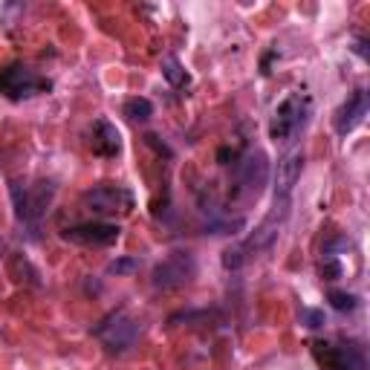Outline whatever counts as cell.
Returning <instances> with one entry per match:
<instances>
[{"instance_id": "1", "label": "cell", "mask_w": 370, "mask_h": 370, "mask_svg": "<svg viewBox=\"0 0 370 370\" xmlns=\"http://www.w3.org/2000/svg\"><path fill=\"white\" fill-rule=\"evenodd\" d=\"M307 119H310V98L304 93H289L272 113L269 136L275 142H289L298 136V131L307 125Z\"/></svg>"}, {"instance_id": "2", "label": "cell", "mask_w": 370, "mask_h": 370, "mask_svg": "<svg viewBox=\"0 0 370 370\" xmlns=\"http://www.w3.org/2000/svg\"><path fill=\"white\" fill-rule=\"evenodd\" d=\"M93 333L102 338V344L107 348V353L121 356V353H128L133 344H136V338H139V324L119 310V312H110Z\"/></svg>"}, {"instance_id": "3", "label": "cell", "mask_w": 370, "mask_h": 370, "mask_svg": "<svg viewBox=\"0 0 370 370\" xmlns=\"http://www.w3.org/2000/svg\"><path fill=\"white\" fill-rule=\"evenodd\" d=\"M46 90H49V81L38 76L35 70H29L27 64H9L0 70V95L12 98V102L46 93Z\"/></svg>"}, {"instance_id": "4", "label": "cell", "mask_w": 370, "mask_h": 370, "mask_svg": "<svg viewBox=\"0 0 370 370\" xmlns=\"http://www.w3.org/2000/svg\"><path fill=\"white\" fill-rule=\"evenodd\" d=\"M55 197V185L53 183H38L32 188H23L18 183H12V200H15V214L18 220H23V223H35V220L44 217V211L49 209V203H53Z\"/></svg>"}, {"instance_id": "5", "label": "cell", "mask_w": 370, "mask_h": 370, "mask_svg": "<svg viewBox=\"0 0 370 370\" xmlns=\"http://www.w3.org/2000/svg\"><path fill=\"white\" fill-rule=\"evenodd\" d=\"M312 356L324 370H367L364 353L359 344H330V341H312Z\"/></svg>"}, {"instance_id": "6", "label": "cell", "mask_w": 370, "mask_h": 370, "mask_svg": "<svg viewBox=\"0 0 370 370\" xmlns=\"http://www.w3.org/2000/svg\"><path fill=\"white\" fill-rule=\"evenodd\" d=\"M81 203L87 211L98 217H113V214H128L133 209V194L121 185H98L81 197Z\"/></svg>"}, {"instance_id": "7", "label": "cell", "mask_w": 370, "mask_h": 370, "mask_svg": "<svg viewBox=\"0 0 370 370\" xmlns=\"http://www.w3.org/2000/svg\"><path fill=\"white\" fill-rule=\"evenodd\" d=\"M197 272V260L191 252H171L162 263L154 266V289H177L185 286Z\"/></svg>"}, {"instance_id": "8", "label": "cell", "mask_w": 370, "mask_h": 370, "mask_svg": "<svg viewBox=\"0 0 370 370\" xmlns=\"http://www.w3.org/2000/svg\"><path fill=\"white\" fill-rule=\"evenodd\" d=\"M289 217V197H275V206H272V211H269L266 217H263V223L252 232V237L243 243V249L246 252H263V249H269L275 240H278V234H281V226H284V220Z\"/></svg>"}, {"instance_id": "9", "label": "cell", "mask_w": 370, "mask_h": 370, "mask_svg": "<svg viewBox=\"0 0 370 370\" xmlns=\"http://www.w3.org/2000/svg\"><path fill=\"white\" fill-rule=\"evenodd\" d=\"M119 234H121V229L116 223H105V220H90V223L67 226L61 232L64 240L79 243V246H110L119 240Z\"/></svg>"}, {"instance_id": "10", "label": "cell", "mask_w": 370, "mask_h": 370, "mask_svg": "<svg viewBox=\"0 0 370 370\" xmlns=\"http://www.w3.org/2000/svg\"><path fill=\"white\" fill-rule=\"evenodd\" d=\"M237 180H240V191L243 194H260V188L266 185L269 180V159L263 151H252L240 162V171H237Z\"/></svg>"}, {"instance_id": "11", "label": "cell", "mask_w": 370, "mask_h": 370, "mask_svg": "<svg viewBox=\"0 0 370 370\" xmlns=\"http://www.w3.org/2000/svg\"><path fill=\"white\" fill-rule=\"evenodd\" d=\"M304 171V147H292L278 159L275 168V197H289V191L295 188V183L301 180Z\"/></svg>"}, {"instance_id": "12", "label": "cell", "mask_w": 370, "mask_h": 370, "mask_svg": "<svg viewBox=\"0 0 370 370\" xmlns=\"http://www.w3.org/2000/svg\"><path fill=\"white\" fill-rule=\"evenodd\" d=\"M364 116H367V93L364 90H353L348 95V102L336 110V133L348 136Z\"/></svg>"}, {"instance_id": "13", "label": "cell", "mask_w": 370, "mask_h": 370, "mask_svg": "<svg viewBox=\"0 0 370 370\" xmlns=\"http://www.w3.org/2000/svg\"><path fill=\"white\" fill-rule=\"evenodd\" d=\"M90 147L95 157H105V159H113L119 151H121V136H119V128L110 125L107 119H98L93 125V139H90Z\"/></svg>"}, {"instance_id": "14", "label": "cell", "mask_w": 370, "mask_h": 370, "mask_svg": "<svg viewBox=\"0 0 370 370\" xmlns=\"http://www.w3.org/2000/svg\"><path fill=\"white\" fill-rule=\"evenodd\" d=\"M125 116L131 119V121H147L154 116V105L147 102V98H128L125 102Z\"/></svg>"}, {"instance_id": "15", "label": "cell", "mask_w": 370, "mask_h": 370, "mask_svg": "<svg viewBox=\"0 0 370 370\" xmlns=\"http://www.w3.org/2000/svg\"><path fill=\"white\" fill-rule=\"evenodd\" d=\"M162 76L168 79V84L171 87H185L191 79H188V72L183 70V64L177 61V58H165V64H162Z\"/></svg>"}, {"instance_id": "16", "label": "cell", "mask_w": 370, "mask_h": 370, "mask_svg": "<svg viewBox=\"0 0 370 370\" xmlns=\"http://www.w3.org/2000/svg\"><path fill=\"white\" fill-rule=\"evenodd\" d=\"M327 298H330V304H333L338 312H353V310H356V295H350V292L330 289V292H327Z\"/></svg>"}, {"instance_id": "17", "label": "cell", "mask_w": 370, "mask_h": 370, "mask_svg": "<svg viewBox=\"0 0 370 370\" xmlns=\"http://www.w3.org/2000/svg\"><path fill=\"white\" fill-rule=\"evenodd\" d=\"M298 322H301L304 327H310V330H318V327H324V324H327V318H324L322 310H310V307H304V310L298 312Z\"/></svg>"}, {"instance_id": "18", "label": "cell", "mask_w": 370, "mask_h": 370, "mask_svg": "<svg viewBox=\"0 0 370 370\" xmlns=\"http://www.w3.org/2000/svg\"><path fill=\"white\" fill-rule=\"evenodd\" d=\"M136 269H139V260L136 258H119V260H113L107 266V272L110 275H131V272H136Z\"/></svg>"}, {"instance_id": "19", "label": "cell", "mask_w": 370, "mask_h": 370, "mask_svg": "<svg viewBox=\"0 0 370 370\" xmlns=\"http://www.w3.org/2000/svg\"><path fill=\"white\" fill-rule=\"evenodd\" d=\"M243 260H246V249H243V246H234V249L223 252V266L226 269H237Z\"/></svg>"}, {"instance_id": "20", "label": "cell", "mask_w": 370, "mask_h": 370, "mask_svg": "<svg viewBox=\"0 0 370 370\" xmlns=\"http://www.w3.org/2000/svg\"><path fill=\"white\" fill-rule=\"evenodd\" d=\"M322 278H324V281H336V278H341V266H338L336 260L327 258V260L322 263Z\"/></svg>"}, {"instance_id": "21", "label": "cell", "mask_w": 370, "mask_h": 370, "mask_svg": "<svg viewBox=\"0 0 370 370\" xmlns=\"http://www.w3.org/2000/svg\"><path fill=\"white\" fill-rule=\"evenodd\" d=\"M145 139H147V145H151V147H154V151H159V154H165V157L171 154V151H168V147H165V145H159V136H154V133H147Z\"/></svg>"}, {"instance_id": "22", "label": "cell", "mask_w": 370, "mask_h": 370, "mask_svg": "<svg viewBox=\"0 0 370 370\" xmlns=\"http://www.w3.org/2000/svg\"><path fill=\"white\" fill-rule=\"evenodd\" d=\"M0 255H4V240H0Z\"/></svg>"}]
</instances>
